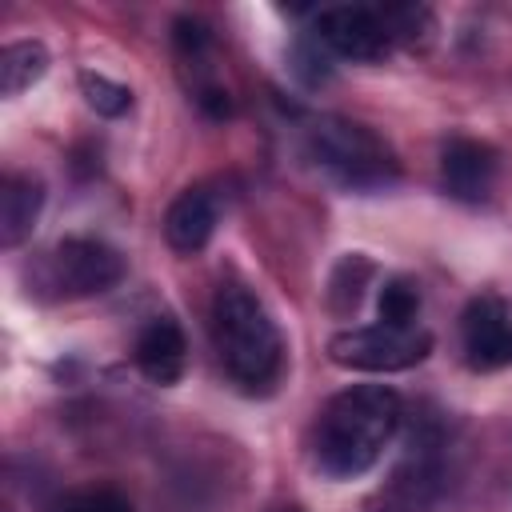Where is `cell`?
I'll return each instance as SVG.
<instances>
[{
  "instance_id": "6",
  "label": "cell",
  "mask_w": 512,
  "mask_h": 512,
  "mask_svg": "<svg viewBox=\"0 0 512 512\" xmlns=\"http://www.w3.org/2000/svg\"><path fill=\"white\" fill-rule=\"evenodd\" d=\"M312 32L324 48H332L344 60H380L392 44V28H388L384 12L360 8V4L320 8L312 20Z\"/></svg>"
},
{
  "instance_id": "13",
  "label": "cell",
  "mask_w": 512,
  "mask_h": 512,
  "mask_svg": "<svg viewBox=\"0 0 512 512\" xmlns=\"http://www.w3.org/2000/svg\"><path fill=\"white\" fill-rule=\"evenodd\" d=\"M416 312H420V292L412 280L396 276L380 288V324H396V328H416Z\"/></svg>"
},
{
  "instance_id": "15",
  "label": "cell",
  "mask_w": 512,
  "mask_h": 512,
  "mask_svg": "<svg viewBox=\"0 0 512 512\" xmlns=\"http://www.w3.org/2000/svg\"><path fill=\"white\" fill-rule=\"evenodd\" d=\"M48 512H132L128 496H120L116 488H76V492H64Z\"/></svg>"
},
{
  "instance_id": "11",
  "label": "cell",
  "mask_w": 512,
  "mask_h": 512,
  "mask_svg": "<svg viewBox=\"0 0 512 512\" xmlns=\"http://www.w3.org/2000/svg\"><path fill=\"white\" fill-rule=\"evenodd\" d=\"M44 204V184L32 176H8L0 188V244L16 248L32 232Z\"/></svg>"
},
{
  "instance_id": "1",
  "label": "cell",
  "mask_w": 512,
  "mask_h": 512,
  "mask_svg": "<svg viewBox=\"0 0 512 512\" xmlns=\"http://www.w3.org/2000/svg\"><path fill=\"white\" fill-rule=\"evenodd\" d=\"M404 404L384 384H352L324 400L312 424V464L332 480L364 476L400 428Z\"/></svg>"
},
{
  "instance_id": "2",
  "label": "cell",
  "mask_w": 512,
  "mask_h": 512,
  "mask_svg": "<svg viewBox=\"0 0 512 512\" xmlns=\"http://www.w3.org/2000/svg\"><path fill=\"white\" fill-rule=\"evenodd\" d=\"M212 344L228 380L244 392H268L284 368V340L268 308L244 284H220L212 296Z\"/></svg>"
},
{
  "instance_id": "12",
  "label": "cell",
  "mask_w": 512,
  "mask_h": 512,
  "mask_svg": "<svg viewBox=\"0 0 512 512\" xmlns=\"http://www.w3.org/2000/svg\"><path fill=\"white\" fill-rule=\"evenodd\" d=\"M48 72V48L40 40H16L0 52V92L20 96Z\"/></svg>"
},
{
  "instance_id": "9",
  "label": "cell",
  "mask_w": 512,
  "mask_h": 512,
  "mask_svg": "<svg viewBox=\"0 0 512 512\" xmlns=\"http://www.w3.org/2000/svg\"><path fill=\"white\" fill-rule=\"evenodd\" d=\"M132 360L136 368L152 380V384H176L184 376V364H188V344H184V332L176 320L168 316H156L140 328L136 336V348H132Z\"/></svg>"
},
{
  "instance_id": "8",
  "label": "cell",
  "mask_w": 512,
  "mask_h": 512,
  "mask_svg": "<svg viewBox=\"0 0 512 512\" xmlns=\"http://www.w3.org/2000/svg\"><path fill=\"white\" fill-rule=\"evenodd\" d=\"M440 180L456 200H484L496 180V152L480 140H448L440 152Z\"/></svg>"
},
{
  "instance_id": "7",
  "label": "cell",
  "mask_w": 512,
  "mask_h": 512,
  "mask_svg": "<svg viewBox=\"0 0 512 512\" xmlns=\"http://www.w3.org/2000/svg\"><path fill=\"white\" fill-rule=\"evenodd\" d=\"M460 340H464V360L476 372H492L512 364V320L500 296H472L464 316H460Z\"/></svg>"
},
{
  "instance_id": "5",
  "label": "cell",
  "mask_w": 512,
  "mask_h": 512,
  "mask_svg": "<svg viewBox=\"0 0 512 512\" xmlns=\"http://www.w3.org/2000/svg\"><path fill=\"white\" fill-rule=\"evenodd\" d=\"M124 280V256L92 236H68L52 252V284L64 296H100Z\"/></svg>"
},
{
  "instance_id": "10",
  "label": "cell",
  "mask_w": 512,
  "mask_h": 512,
  "mask_svg": "<svg viewBox=\"0 0 512 512\" xmlns=\"http://www.w3.org/2000/svg\"><path fill=\"white\" fill-rule=\"evenodd\" d=\"M216 220H220V208H216L212 192L208 188H184L164 212V240L176 252L192 256L212 240Z\"/></svg>"
},
{
  "instance_id": "14",
  "label": "cell",
  "mask_w": 512,
  "mask_h": 512,
  "mask_svg": "<svg viewBox=\"0 0 512 512\" xmlns=\"http://www.w3.org/2000/svg\"><path fill=\"white\" fill-rule=\"evenodd\" d=\"M80 92H84L88 108H96L100 116H124L132 108V92L100 72H80Z\"/></svg>"
},
{
  "instance_id": "4",
  "label": "cell",
  "mask_w": 512,
  "mask_h": 512,
  "mask_svg": "<svg viewBox=\"0 0 512 512\" xmlns=\"http://www.w3.org/2000/svg\"><path fill=\"white\" fill-rule=\"evenodd\" d=\"M428 352H432V336L424 328H396V324L344 328L328 340L332 364L348 372H404L416 368Z\"/></svg>"
},
{
  "instance_id": "3",
  "label": "cell",
  "mask_w": 512,
  "mask_h": 512,
  "mask_svg": "<svg viewBox=\"0 0 512 512\" xmlns=\"http://www.w3.org/2000/svg\"><path fill=\"white\" fill-rule=\"evenodd\" d=\"M308 156L344 188L352 192H376L396 180V156L392 148L364 124L344 116H320L308 128Z\"/></svg>"
}]
</instances>
